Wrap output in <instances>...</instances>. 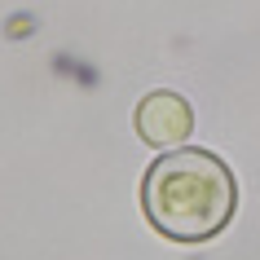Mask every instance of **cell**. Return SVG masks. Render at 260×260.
I'll use <instances>...</instances> for the list:
<instances>
[{"label": "cell", "instance_id": "cell-2", "mask_svg": "<svg viewBox=\"0 0 260 260\" xmlns=\"http://www.w3.org/2000/svg\"><path fill=\"white\" fill-rule=\"evenodd\" d=\"M190 106L177 93H150L137 106V133L154 146H172V141L190 137Z\"/></svg>", "mask_w": 260, "mask_h": 260}, {"label": "cell", "instance_id": "cell-1", "mask_svg": "<svg viewBox=\"0 0 260 260\" xmlns=\"http://www.w3.org/2000/svg\"><path fill=\"white\" fill-rule=\"evenodd\" d=\"M141 207L172 243H207L234 216V177L207 150H168L141 181Z\"/></svg>", "mask_w": 260, "mask_h": 260}]
</instances>
